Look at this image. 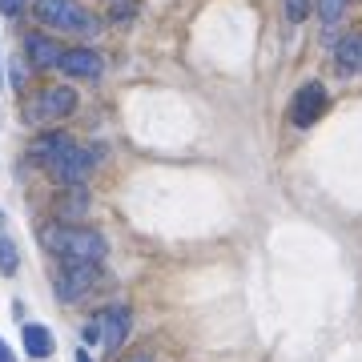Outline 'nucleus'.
I'll use <instances>...</instances> for the list:
<instances>
[{
    "instance_id": "nucleus-16",
    "label": "nucleus",
    "mask_w": 362,
    "mask_h": 362,
    "mask_svg": "<svg viewBox=\"0 0 362 362\" xmlns=\"http://www.w3.org/2000/svg\"><path fill=\"white\" fill-rule=\"evenodd\" d=\"M85 342H101V322H97V318L85 326Z\"/></svg>"
},
{
    "instance_id": "nucleus-13",
    "label": "nucleus",
    "mask_w": 362,
    "mask_h": 362,
    "mask_svg": "<svg viewBox=\"0 0 362 362\" xmlns=\"http://www.w3.org/2000/svg\"><path fill=\"white\" fill-rule=\"evenodd\" d=\"M0 274H16V246H13V238H0Z\"/></svg>"
},
{
    "instance_id": "nucleus-12",
    "label": "nucleus",
    "mask_w": 362,
    "mask_h": 362,
    "mask_svg": "<svg viewBox=\"0 0 362 362\" xmlns=\"http://www.w3.org/2000/svg\"><path fill=\"white\" fill-rule=\"evenodd\" d=\"M342 8H346V0H318V16H322V25H338Z\"/></svg>"
},
{
    "instance_id": "nucleus-6",
    "label": "nucleus",
    "mask_w": 362,
    "mask_h": 362,
    "mask_svg": "<svg viewBox=\"0 0 362 362\" xmlns=\"http://www.w3.org/2000/svg\"><path fill=\"white\" fill-rule=\"evenodd\" d=\"M129 318L133 314L125 306H109L105 314H97V322H101V346H109V350L121 346L125 334H129Z\"/></svg>"
},
{
    "instance_id": "nucleus-18",
    "label": "nucleus",
    "mask_w": 362,
    "mask_h": 362,
    "mask_svg": "<svg viewBox=\"0 0 362 362\" xmlns=\"http://www.w3.org/2000/svg\"><path fill=\"white\" fill-rule=\"evenodd\" d=\"M77 362H93V358H89V354H85V350H81V354H77Z\"/></svg>"
},
{
    "instance_id": "nucleus-10",
    "label": "nucleus",
    "mask_w": 362,
    "mask_h": 362,
    "mask_svg": "<svg viewBox=\"0 0 362 362\" xmlns=\"http://www.w3.org/2000/svg\"><path fill=\"white\" fill-rule=\"evenodd\" d=\"M334 61H338V73H358L362 69V37H346L342 45H338V52H334Z\"/></svg>"
},
{
    "instance_id": "nucleus-15",
    "label": "nucleus",
    "mask_w": 362,
    "mask_h": 362,
    "mask_svg": "<svg viewBox=\"0 0 362 362\" xmlns=\"http://www.w3.org/2000/svg\"><path fill=\"white\" fill-rule=\"evenodd\" d=\"M21 8H25V0H0V13L4 16H16Z\"/></svg>"
},
{
    "instance_id": "nucleus-1",
    "label": "nucleus",
    "mask_w": 362,
    "mask_h": 362,
    "mask_svg": "<svg viewBox=\"0 0 362 362\" xmlns=\"http://www.w3.org/2000/svg\"><path fill=\"white\" fill-rule=\"evenodd\" d=\"M33 153H37V161L49 169L52 177L69 181V185H81V181H85V173L93 169V153H89V149H81V145L73 141V137H65V133H52V137H45Z\"/></svg>"
},
{
    "instance_id": "nucleus-14",
    "label": "nucleus",
    "mask_w": 362,
    "mask_h": 362,
    "mask_svg": "<svg viewBox=\"0 0 362 362\" xmlns=\"http://www.w3.org/2000/svg\"><path fill=\"white\" fill-rule=\"evenodd\" d=\"M306 8H310V0H286V16H290L294 25L306 16Z\"/></svg>"
},
{
    "instance_id": "nucleus-19",
    "label": "nucleus",
    "mask_w": 362,
    "mask_h": 362,
    "mask_svg": "<svg viewBox=\"0 0 362 362\" xmlns=\"http://www.w3.org/2000/svg\"><path fill=\"white\" fill-rule=\"evenodd\" d=\"M133 362H149V358H145V354H137V358H133Z\"/></svg>"
},
{
    "instance_id": "nucleus-11",
    "label": "nucleus",
    "mask_w": 362,
    "mask_h": 362,
    "mask_svg": "<svg viewBox=\"0 0 362 362\" xmlns=\"http://www.w3.org/2000/svg\"><path fill=\"white\" fill-rule=\"evenodd\" d=\"M21 338H25L28 358H49V354H52V334L45 330V326H37V322L25 326V334H21Z\"/></svg>"
},
{
    "instance_id": "nucleus-8",
    "label": "nucleus",
    "mask_w": 362,
    "mask_h": 362,
    "mask_svg": "<svg viewBox=\"0 0 362 362\" xmlns=\"http://www.w3.org/2000/svg\"><path fill=\"white\" fill-rule=\"evenodd\" d=\"M93 282H97V266H73V270H65V278H61V286H57V294H61V302H77Z\"/></svg>"
},
{
    "instance_id": "nucleus-4",
    "label": "nucleus",
    "mask_w": 362,
    "mask_h": 362,
    "mask_svg": "<svg viewBox=\"0 0 362 362\" xmlns=\"http://www.w3.org/2000/svg\"><path fill=\"white\" fill-rule=\"evenodd\" d=\"M77 109V93L69 89V85H52V89H40L33 97V105L25 109L28 121H37V125H49V121H61Z\"/></svg>"
},
{
    "instance_id": "nucleus-3",
    "label": "nucleus",
    "mask_w": 362,
    "mask_h": 362,
    "mask_svg": "<svg viewBox=\"0 0 362 362\" xmlns=\"http://www.w3.org/2000/svg\"><path fill=\"white\" fill-rule=\"evenodd\" d=\"M37 21L52 28H65V33H97L101 21L89 16L85 8H77L73 0H37Z\"/></svg>"
},
{
    "instance_id": "nucleus-9",
    "label": "nucleus",
    "mask_w": 362,
    "mask_h": 362,
    "mask_svg": "<svg viewBox=\"0 0 362 362\" xmlns=\"http://www.w3.org/2000/svg\"><path fill=\"white\" fill-rule=\"evenodd\" d=\"M25 49H28V57H33V61H37L40 69L61 65V57H65V49H61L57 40H49L45 33H33V37L25 40Z\"/></svg>"
},
{
    "instance_id": "nucleus-17",
    "label": "nucleus",
    "mask_w": 362,
    "mask_h": 362,
    "mask_svg": "<svg viewBox=\"0 0 362 362\" xmlns=\"http://www.w3.org/2000/svg\"><path fill=\"white\" fill-rule=\"evenodd\" d=\"M0 362H16V358H13V350L4 346V338H0Z\"/></svg>"
},
{
    "instance_id": "nucleus-5",
    "label": "nucleus",
    "mask_w": 362,
    "mask_h": 362,
    "mask_svg": "<svg viewBox=\"0 0 362 362\" xmlns=\"http://www.w3.org/2000/svg\"><path fill=\"white\" fill-rule=\"evenodd\" d=\"M322 113H326V89L318 85V81H306V85L294 93V105H290V121H294L298 129H306V125H314V121H318Z\"/></svg>"
},
{
    "instance_id": "nucleus-2",
    "label": "nucleus",
    "mask_w": 362,
    "mask_h": 362,
    "mask_svg": "<svg viewBox=\"0 0 362 362\" xmlns=\"http://www.w3.org/2000/svg\"><path fill=\"white\" fill-rule=\"evenodd\" d=\"M45 242H49L52 254H61L69 270L73 266H97L105 258V238L97 230H81V226H52L45 233Z\"/></svg>"
},
{
    "instance_id": "nucleus-7",
    "label": "nucleus",
    "mask_w": 362,
    "mask_h": 362,
    "mask_svg": "<svg viewBox=\"0 0 362 362\" xmlns=\"http://www.w3.org/2000/svg\"><path fill=\"white\" fill-rule=\"evenodd\" d=\"M61 69H65L69 77H85V81H97L101 77V57L93 49H69L65 57H61Z\"/></svg>"
}]
</instances>
